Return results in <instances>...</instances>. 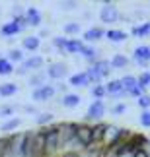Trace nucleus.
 Instances as JSON below:
<instances>
[{
  "label": "nucleus",
  "mask_w": 150,
  "mask_h": 157,
  "mask_svg": "<svg viewBox=\"0 0 150 157\" xmlns=\"http://www.w3.org/2000/svg\"><path fill=\"white\" fill-rule=\"evenodd\" d=\"M41 130L45 134V157L55 155L59 151V126H45Z\"/></svg>",
  "instance_id": "1"
},
{
  "label": "nucleus",
  "mask_w": 150,
  "mask_h": 157,
  "mask_svg": "<svg viewBox=\"0 0 150 157\" xmlns=\"http://www.w3.org/2000/svg\"><path fill=\"white\" fill-rule=\"evenodd\" d=\"M103 114H105V103L101 99H95L92 105L88 107V111L86 114H84V120H95V122H99L101 118H103Z\"/></svg>",
  "instance_id": "4"
},
{
  "label": "nucleus",
  "mask_w": 150,
  "mask_h": 157,
  "mask_svg": "<svg viewBox=\"0 0 150 157\" xmlns=\"http://www.w3.org/2000/svg\"><path fill=\"white\" fill-rule=\"evenodd\" d=\"M16 113V107L14 105H4V107H0V118H12V114Z\"/></svg>",
  "instance_id": "33"
},
{
  "label": "nucleus",
  "mask_w": 150,
  "mask_h": 157,
  "mask_svg": "<svg viewBox=\"0 0 150 157\" xmlns=\"http://www.w3.org/2000/svg\"><path fill=\"white\" fill-rule=\"evenodd\" d=\"M148 35H150V21L140 23V25H135L133 27V37L142 39V37H148Z\"/></svg>",
  "instance_id": "25"
},
{
  "label": "nucleus",
  "mask_w": 150,
  "mask_h": 157,
  "mask_svg": "<svg viewBox=\"0 0 150 157\" xmlns=\"http://www.w3.org/2000/svg\"><path fill=\"white\" fill-rule=\"evenodd\" d=\"M105 91L107 95H111L113 99H121V97H127V93H125V89L121 86V80H111L105 83Z\"/></svg>",
  "instance_id": "10"
},
{
  "label": "nucleus",
  "mask_w": 150,
  "mask_h": 157,
  "mask_svg": "<svg viewBox=\"0 0 150 157\" xmlns=\"http://www.w3.org/2000/svg\"><path fill=\"white\" fill-rule=\"evenodd\" d=\"M105 128H107V124H103V122H98L95 126H92V146H90L88 149H95V144H98V146H101V142H103V134H105Z\"/></svg>",
  "instance_id": "12"
},
{
  "label": "nucleus",
  "mask_w": 150,
  "mask_h": 157,
  "mask_svg": "<svg viewBox=\"0 0 150 157\" xmlns=\"http://www.w3.org/2000/svg\"><path fill=\"white\" fill-rule=\"evenodd\" d=\"M14 64L10 62L8 58H0V76H10V74H14Z\"/></svg>",
  "instance_id": "28"
},
{
  "label": "nucleus",
  "mask_w": 150,
  "mask_h": 157,
  "mask_svg": "<svg viewBox=\"0 0 150 157\" xmlns=\"http://www.w3.org/2000/svg\"><path fill=\"white\" fill-rule=\"evenodd\" d=\"M53 120H55V114H53V113H39L37 117H35V124H37V126H45V124H51Z\"/></svg>",
  "instance_id": "29"
},
{
  "label": "nucleus",
  "mask_w": 150,
  "mask_h": 157,
  "mask_svg": "<svg viewBox=\"0 0 150 157\" xmlns=\"http://www.w3.org/2000/svg\"><path fill=\"white\" fill-rule=\"evenodd\" d=\"M53 47H57L61 52H64V47H67V37H53Z\"/></svg>",
  "instance_id": "38"
},
{
  "label": "nucleus",
  "mask_w": 150,
  "mask_h": 157,
  "mask_svg": "<svg viewBox=\"0 0 150 157\" xmlns=\"http://www.w3.org/2000/svg\"><path fill=\"white\" fill-rule=\"evenodd\" d=\"M43 64H45V58L39 56V54H33V56H29V58H26L22 62V66L27 72H39L41 68H43Z\"/></svg>",
  "instance_id": "11"
},
{
  "label": "nucleus",
  "mask_w": 150,
  "mask_h": 157,
  "mask_svg": "<svg viewBox=\"0 0 150 157\" xmlns=\"http://www.w3.org/2000/svg\"><path fill=\"white\" fill-rule=\"evenodd\" d=\"M72 144H78V147H90L92 146V126H88V124H78V130H76V138H74V142Z\"/></svg>",
  "instance_id": "3"
},
{
  "label": "nucleus",
  "mask_w": 150,
  "mask_h": 157,
  "mask_svg": "<svg viewBox=\"0 0 150 157\" xmlns=\"http://www.w3.org/2000/svg\"><path fill=\"white\" fill-rule=\"evenodd\" d=\"M47 78H51V80H61V78H64L68 74V68L64 62H53L49 68H47Z\"/></svg>",
  "instance_id": "7"
},
{
  "label": "nucleus",
  "mask_w": 150,
  "mask_h": 157,
  "mask_svg": "<svg viewBox=\"0 0 150 157\" xmlns=\"http://www.w3.org/2000/svg\"><path fill=\"white\" fill-rule=\"evenodd\" d=\"M12 16H14V20L16 17H23L26 16V8H23L22 4H16L14 8H12Z\"/></svg>",
  "instance_id": "39"
},
{
  "label": "nucleus",
  "mask_w": 150,
  "mask_h": 157,
  "mask_svg": "<svg viewBox=\"0 0 150 157\" xmlns=\"http://www.w3.org/2000/svg\"><path fill=\"white\" fill-rule=\"evenodd\" d=\"M92 95H94L95 99H101V101H103V97L107 95L105 86H103V83H99V86H94V87H92Z\"/></svg>",
  "instance_id": "34"
},
{
  "label": "nucleus",
  "mask_w": 150,
  "mask_h": 157,
  "mask_svg": "<svg viewBox=\"0 0 150 157\" xmlns=\"http://www.w3.org/2000/svg\"><path fill=\"white\" fill-rule=\"evenodd\" d=\"M22 109H23V111H26V113H31V114H37V109H35L33 105H23Z\"/></svg>",
  "instance_id": "44"
},
{
  "label": "nucleus",
  "mask_w": 150,
  "mask_h": 157,
  "mask_svg": "<svg viewBox=\"0 0 150 157\" xmlns=\"http://www.w3.org/2000/svg\"><path fill=\"white\" fill-rule=\"evenodd\" d=\"M80 101H82L80 95H76V93H64V97H63V107L74 109V107L80 105Z\"/></svg>",
  "instance_id": "24"
},
{
  "label": "nucleus",
  "mask_w": 150,
  "mask_h": 157,
  "mask_svg": "<svg viewBox=\"0 0 150 157\" xmlns=\"http://www.w3.org/2000/svg\"><path fill=\"white\" fill-rule=\"evenodd\" d=\"M18 33H22V29H20V25H18L14 20L4 23V25L0 27V35L6 37V39H14V35H18Z\"/></svg>",
  "instance_id": "13"
},
{
  "label": "nucleus",
  "mask_w": 150,
  "mask_h": 157,
  "mask_svg": "<svg viewBox=\"0 0 150 157\" xmlns=\"http://www.w3.org/2000/svg\"><path fill=\"white\" fill-rule=\"evenodd\" d=\"M64 33H67V35H78V33H80V25L74 23V21H70V23L64 25Z\"/></svg>",
  "instance_id": "36"
},
{
  "label": "nucleus",
  "mask_w": 150,
  "mask_h": 157,
  "mask_svg": "<svg viewBox=\"0 0 150 157\" xmlns=\"http://www.w3.org/2000/svg\"><path fill=\"white\" fill-rule=\"evenodd\" d=\"M63 157H80V153H78V151H67Z\"/></svg>",
  "instance_id": "47"
},
{
  "label": "nucleus",
  "mask_w": 150,
  "mask_h": 157,
  "mask_svg": "<svg viewBox=\"0 0 150 157\" xmlns=\"http://www.w3.org/2000/svg\"><path fill=\"white\" fill-rule=\"evenodd\" d=\"M33 142H35V132H26L20 147V157H31L33 155Z\"/></svg>",
  "instance_id": "8"
},
{
  "label": "nucleus",
  "mask_w": 150,
  "mask_h": 157,
  "mask_svg": "<svg viewBox=\"0 0 150 157\" xmlns=\"http://www.w3.org/2000/svg\"><path fill=\"white\" fill-rule=\"evenodd\" d=\"M55 93H57V87H55V86H49V83H45L43 87L33 89L31 99L35 101V103H45V101H49V99L55 97Z\"/></svg>",
  "instance_id": "5"
},
{
  "label": "nucleus",
  "mask_w": 150,
  "mask_h": 157,
  "mask_svg": "<svg viewBox=\"0 0 150 157\" xmlns=\"http://www.w3.org/2000/svg\"><path fill=\"white\" fill-rule=\"evenodd\" d=\"M133 157H150V155L144 151V149H139V151H135V153H133Z\"/></svg>",
  "instance_id": "46"
},
{
  "label": "nucleus",
  "mask_w": 150,
  "mask_h": 157,
  "mask_svg": "<svg viewBox=\"0 0 150 157\" xmlns=\"http://www.w3.org/2000/svg\"><path fill=\"white\" fill-rule=\"evenodd\" d=\"M76 130H78V122H63V124H59V149L74 142Z\"/></svg>",
  "instance_id": "2"
},
{
  "label": "nucleus",
  "mask_w": 150,
  "mask_h": 157,
  "mask_svg": "<svg viewBox=\"0 0 150 157\" xmlns=\"http://www.w3.org/2000/svg\"><path fill=\"white\" fill-rule=\"evenodd\" d=\"M103 35H105V31L101 27H90L88 31H84V41H86V43H95V41H99Z\"/></svg>",
  "instance_id": "15"
},
{
  "label": "nucleus",
  "mask_w": 150,
  "mask_h": 157,
  "mask_svg": "<svg viewBox=\"0 0 150 157\" xmlns=\"http://www.w3.org/2000/svg\"><path fill=\"white\" fill-rule=\"evenodd\" d=\"M86 74H88V80H90V83H95V86H99V83H101V80H103V78L99 76V72L95 70L94 66L86 70Z\"/></svg>",
  "instance_id": "31"
},
{
  "label": "nucleus",
  "mask_w": 150,
  "mask_h": 157,
  "mask_svg": "<svg viewBox=\"0 0 150 157\" xmlns=\"http://www.w3.org/2000/svg\"><path fill=\"white\" fill-rule=\"evenodd\" d=\"M82 49H84V41H80V39H67V47H64V52L80 54Z\"/></svg>",
  "instance_id": "20"
},
{
  "label": "nucleus",
  "mask_w": 150,
  "mask_h": 157,
  "mask_svg": "<svg viewBox=\"0 0 150 157\" xmlns=\"http://www.w3.org/2000/svg\"><path fill=\"white\" fill-rule=\"evenodd\" d=\"M127 95H131V97H136V99H139L140 95H144V91H142V89H139V87H135V89H131Z\"/></svg>",
  "instance_id": "42"
},
{
  "label": "nucleus",
  "mask_w": 150,
  "mask_h": 157,
  "mask_svg": "<svg viewBox=\"0 0 150 157\" xmlns=\"http://www.w3.org/2000/svg\"><path fill=\"white\" fill-rule=\"evenodd\" d=\"M8 146H10V136L0 138V157H8Z\"/></svg>",
  "instance_id": "35"
},
{
  "label": "nucleus",
  "mask_w": 150,
  "mask_h": 157,
  "mask_svg": "<svg viewBox=\"0 0 150 157\" xmlns=\"http://www.w3.org/2000/svg\"><path fill=\"white\" fill-rule=\"evenodd\" d=\"M18 93V86L16 83H0V97H12Z\"/></svg>",
  "instance_id": "26"
},
{
  "label": "nucleus",
  "mask_w": 150,
  "mask_h": 157,
  "mask_svg": "<svg viewBox=\"0 0 150 157\" xmlns=\"http://www.w3.org/2000/svg\"><path fill=\"white\" fill-rule=\"evenodd\" d=\"M125 111H127V105H125V103H117L115 107H111V114H115V117L123 114Z\"/></svg>",
  "instance_id": "40"
},
{
  "label": "nucleus",
  "mask_w": 150,
  "mask_h": 157,
  "mask_svg": "<svg viewBox=\"0 0 150 157\" xmlns=\"http://www.w3.org/2000/svg\"><path fill=\"white\" fill-rule=\"evenodd\" d=\"M133 58H135V62L139 64L140 68H146L148 62H150V47H146V45L136 47V49H135V54H133Z\"/></svg>",
  "instance_id": "9"
},
{
  "label": "nucleus",
  "mask_w": 150,
  "mask_h": 157,
  "mask_svg": "<svg viewBox=\"0 0 150 157\" xmlns=\"http://www.w3.org/2000/svg\"><path fill=\"white\" fill-rule=\"evenodd\" d=\"M99 17H101V21H103V23H115V21L119 20V10H117V6L107 0V2L103 4V8H101V12H99Z\"/></svg>",
  "instance_id": "6"
},
{
  "label": "nucleus",
  "mask_w": 150,
  "mask_h": 157,
  "mask_svg": "<svg viewBox=\"0 0 150 157\" xmlns=\"http://www.w3.org/2000/svg\"><path fill=\"white\" fill-rule=\"evenodd\" d=\"M68 83H70V86H72V87H86V86H90L88 74H86V72H78V74L70 76Z\"/></svg>",
  "instance_id": "16"
},
{
  "label": "nucleus",
  "mask_w": 150,
  "mask_h": 157,
  "mask_svg": "<svg viewBox=\"0 0 150 157\" xmlns=\"http://www.w3.org/2000/svg\"><path fill=\"white\" fill-rule=\"evenodd\" d=\"M78 6V2H61V8L63 10H74Z\"/></svg>",
  "instance_id": "43"
},
{
  "label": "nucleus",
  "mask_w": 150,
  "mask_h": 157,
  "mask_svg": "<svg viewBox=\"0 0 150 157\" xmlns=\"http://www.w3.org/2000/svg\"><path fill=\"white\" fill-rule=\"evenodd\" d=\"M136 103H139V107L142 109V111H148V109H150V95H140V97L139 99H136Z\"/></svg>",
  "instance_id": "37"
},
{
  "label": "nucleus",
  "mask_w": 150,
  "mask_h": 157,
  "mask_svg": "<svg viewBox=\"0 0 150 157\" xmlns=\"http://www.w3.org/2000/svg\"><path fill=\"white\" fill-rule=\"evenodd\" d=\"M20 124H22V118L12 117V118H8L2 126H0V132H2V134H14V130L20 128Z\"/></svg>",
  "instance_id": "17"
},
{
  "label": "nucleus",
  "mask_w": 150,
  "mask_h": 157,
  "mask_svg": "<svg viewBox=\"0 0 150 157\" xmlns=\"http://www.w3.org/2000/svg\"><path fill=\"white\" fill-rule=\"evenodd\" d=\"M111 62V68L113 70H123L129 66V58L125 56V54H113V58L109 60Z\"/></svg>",
  "instance_id": "23"
},
{
  "label": "nucleus",
  "mask_w": 150,
  "mask_h": 157,
  "mask_svg": "<svg viewBox=\"0 0 150 157\" xmlns=\"http://www.w3.org/2000/svg\"><path fill=\"white\" fill-rule=\"evenodd\" d=\"M14 72H16V74H18V76H26V74H29V72H27L26 68H23V66H22V64H20V68H16Z\"/></svg>",
  "instance_id": "45"
},
{
  "label": "nucleus",
  "mask_w": 150,
  "mask_h": 157,
  "mask_svg": "<svg viewBox=\"0 0 150 157\" xmlns=\"http://www.w3.org/2000/svg\"><path fill=\"white\" fill-rule=\"evenodd\" d=\"M140 124L144 128H150V111H142L140 113Z\"/></svg>",
  "instance_id": "41"
},
{
  "label": "nucleus",
  "mask_w": 150,
  "mask_h": 157,
  "mask_svg": "<svg viewBox=\"0 0 150 157\" xmlns=\"http://www.w3.org/2000/svg\"><path fill=\"white\" fill-rule=\"evenodd\" d=\"M45 80H47V74L43 70H39V72H33L31 76H29V86H31L33 89H37V87H43L45 86Z\"/></svg>",
  "instance_id": "19"
},
{
  "label": "nucleus",
  "mask_w": 150,
  "mask_h": 157,
  "mask_svg": "<svg viewBox=\"0 0 150 157\" xmlns=\"http://www.w3.org/2000/svg\"><path fill=\"white\" fill-rule=\"evenodd\" d=\"M136 86H139V89H142V91H144V89L150 86V72H142V74L136 78Z\"/></svg>",
  "instance_id": "30"
},
{
  "label": "nucleus",
  "mask_w": 150,
  "mask_h": 157,
  "mask_svg": "<svg viewBox=\"0 0 150 157\" xmlns=\"http://www.w3.org/2000/svg\"><path fill=\"white\" fill-rule=\"evenodd\" d=\"M142 149H144V151H146V153L150 155V142H146V146H144V147H142Z\"/></svg>",
  "instance_id": "48"
},
{
  "label": "nucleus",
  "mask_w": 150,
  "mask_h": 157,
  "mask_svg": "<svg viewBox=\"0 0 150 157\" xmlns=\"http://www.w3.org/2000/svg\"><path fill=\"white\" fill-rule=\"evenodd\" d=\"M26 20H27V25H33L37 27L41 25V21H43V16H41V12L37 8H26Z\"/></svg>",
  "instance_id": "14"
},
{
  "label": "nucleus",
  "mask_w": 150,
  "mask_h": 157,
  "mask_svg": "<svg viewBox=\"0 0 150 157\" xmlns=\"http://www.w3.org/2000/svg\"><path fill=\"white\" fill-rule=\"evenodd\" d=\"M121 86H123V89H125V93H129L131 89L139 87V86H136V76H131V74L123 76V78H121Z\"/></svg>",
  "instance_id": "27"
},
{
  "label": "nucleus",
  "mask_w": 150,
  "mask_h": 157,
  "mask_svg": "<svg viewBox=\"0 0 150 157\" xmlns=\"http://www.w3.org/2000/svg\"><path fill=\"white\" fill-rule=\"evenodd\" d=\"M22 47L26 51H31V52H35L41 47V39L37 37V35H29V37H23V41H22Z\"/></svg>",
  "instance_id": "18"
},
{
  "label": "nucleus",
  "mask_w": 150,
  "mask_h": 157,
  "mask_svg": "<svg viewBox=\"0 0 150 157\" xmlns=\"http://www.w3.org/2000/svg\"><path fill=\"white\" fill-rule=\"evenodd\" d=\"M8 60L14 64V62H23L26 58H23V52H22L20 49H12V51L8 52Z\"/></svg>",
  "instance_id": "32"
},
{
  "label": "nucleus",
  "mask_w": 150,
  "mask_h": 157,
  "mask_svg": "<svg viewBox=\"0 0 150 157\" xmlns=\"http://www.w3.org/2000/svg\"><path fill=\"white\" fill-rule=\"evenodd\" d=\"M105 37L111 41V43H123V41H127L129 35L121 31V29H109V31H105Z\"/></svg>",
  "instance_id": "21"
},
{
  "label": "nucleus",
  "mask_w": 150,
  "mask_h": 157,
  "mask_svg": "<svg viewBox=\"0 0 150 157\" xmlns=\"http://www.w3.org/2000/svg\"><path fill=\"white\" fill-rule=\"evenodd\" d=\"M94 68L99 72L101 78H107V76L111 74V70H113V68H111V62H109V60H103V58H99L98 62L94 64Z\"/></svg>",
  "instance_id": "22"
}]
</instances>
